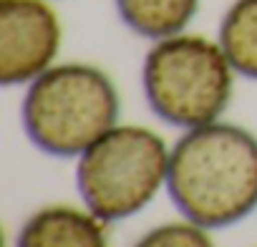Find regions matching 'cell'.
<instances>
[{"mask_svg":"<svg viewBox=\"0 0 257 247\" xmlns=\"http://www.w3.org/2000/svg\"><path fill=\"white\" fill-rule=\"evenodd\" d=\"M217 41L237 76L257 81V0H234L222 16Z\"/></svg>","mask_w":257,"mask_h":247,"instance_id":"obj_8","label":"cell"},{"mask_svg":"<svg viewBox=\"0 0 257 247\" xmlns=\"http://www.w3.org/2000/svg\"><path fill=\"white\" fill-rule=\"evenodd\" d=\"M63 26L48 0H0V83L28 86L56 66Z\"/></svg>","mask_w":257,"mask_h":247,"instance_id":"obj_5","label":"cell"},{"mask_svg":"<svg viewBox=\"0 0 257 247\" xmlns=\"http://www.w3.org/2000/svg\"><path fill=\"white\" fill-rule=\"evenodd\" d=\"M134 247H214V239L207 227L192 219H177L152 227L134 242Z\"/></svg>","mask_w":257,"mask_h":247,"instance_id":"obj_9","label":"cell"},{"mask_svg":"<svg viewBox=\"0 0 257 247\" xmlns=\"http://www.w3.org/2000/svg\"><path fill=\"white\" fill-rule=\"evenodd\" d=\"M16 247H108L106 222L86 207L48 204L23 222Z\"/></svg>","mask_w":257,"mask_h":247,"instance_id":"obj_6","label":"cell"},{"mask_svg":"<svg viewBox=\"0 0 257 247\" xmlns=\"http://www.w3.org/2000/svg\"><path fill=\"white\" fill-rule=\"evenodd\" d=\"M167 192L184 219L232 227L257 209V137L227 121L187 129L172 147Z\"/></svg>","mask_w":257,"mask_h":247,"instance_id":"obj_1","label":"cell"},{"mask_svg":"<svg viewBox=\"0 0 257 247\" xmlns=\"http://www.w3.org/2000/svg\"><path fill=\"white\" fill-rule=\"evenodd\" d=\"M121 116L118 91L91 63H56L26 88L21 121L31 144L56 159H78Z\"/></svg>","mask_w":257,"mask_h":247,"instance_id":"obj_2","label":"cell"},{"mask_svg":"<svg viewBox=\"0 0 257 247\" xmlns=\"http://www.w3.org/2000/svg\"><path fill=\"white\" fill-rule=\"evenodd\" d=\"M172 147L149 127L116 124L76 162V189L88 212L113 224L139 214L167 187Z\"/></svg>","mask_w":257,"mask_h":247,"instance_id":"obj_4","label":"cell"},{"mask_svg":"<svg viewBox=\"0 0 257 247\" xmlns=\"http://www.w3.org/2000/svg\"><path fill=\"white\" fill-rule=\"evenodd\" d=\"M202 0H113L121 23L147 41L184 33Z\"/></svg>","mask_w":257,"mask_h":247,"instance_id":"obj_7","label":"cell"},{"mask_svg":"<svg viewBox=\"0 0 257 247\" xmlns=\"http://www.w3.org/2000/svg\"><path fill=\"white\" fill-rule=\"evenodd\" d=\"M234 66L219 41L177 33L147 51L142 63V91L164 124L197 129L219 121L234 91Z\"/></svg>","mask_w":257,"mask_h":247,"instance_id":"obj_3","label":"cell"}]
</instances>
